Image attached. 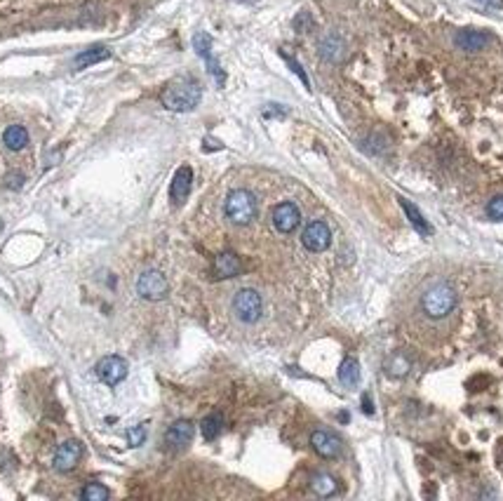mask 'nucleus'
I'll return each instance as SVG.
<instances>
[{
	"instance_id": "7",
	"label": "nucleus",
	"mask_w": 503,
	"mask_h": 501,
	"mask_svg": "<svg viewBox=\"0 0 503 501\" xmlns=\"http://www.w3.org/2000/svg\"><path fill=\"white\" fill-rule=\"evenodd\" d=\"M96 374H99V379L104 381V384L116 386L127 377V362L118 356H106V358H101L99 365H96Z\"/></svg>"
},
{
	"instance_id": "20",
	"label": "nucleus",
	"mask_w": 503,
	"mask_h": 501,
	"mask_svg": "<svg viewBox=\"0 0 503 501\" xmlns=\"http://www.w3.org/2000/svg\"><path fill=\"white\" fill-rule=\"evenodd\" d=\"M409 367H411V362H409V358L404 356L402 351H396L391 358L386 360V372L391 374V377H407V372H409Z\"/></svg>"
},
{
	"instance_id": "27",
	"label": "nucleus",
	"mask_w": 503,
	"mask_h": 501,
	"mask_svg": "<svg viewBox=\"0 0 503 501\" xmlns=\"http://www.w3.org/2000/svg\"><path fill=\"white\" fill-rule=\"evenodd\" d=\"M283 59H285V61H287V64H289V68H291V71H294V73H296V76H299V78H301V83H304V85H306V88H308V76H306V73H304V68H301V66H299V61H296V59H291V57H289L287 52H283Z\"/></svg>"
},
{
	"instance_id": "26",
	"label": "nucleus",
	"mask_w": 503,
	"mask_h": 501,
	"mask_svg": "<svg viewBox=\"0 0 503 501\" xmlns=\"http://www.w3.org/2000/svg\"><path fill=\"white\" fill-rule=\"evenodd\" d=\"M144 440H146V426H134V429L127 433V442L132 447L144 445Z\"/></svg>"
},
{
	"instance_id": "15",
	"label": "nucleus",
	"mask_w": 503,
	"mask_h": 501,
	"mask_svg": "<svg viewBox=\"0 0 503 501\" xmlns=\"http://www.w3.org/2000/svg\"><path fill=\"white\" fill-rule=\"evenodd\" d=\"M489 43V36L484 31H475V28H466V31L456 33V45L464 52H480L484 45Z\"/></svg>"
},
{
	"instance_id": "11",
	"label": "nucleus",
	"mask_w": 503,
	"mask_h": 501,
	"mask_svg": "<svg viewBox=\"0 0 503 501\" xmlns=\"http://www.w3.org/2000/svg\"><path fill=\"white\" fill-rule=\"evenodd\" d=\"M80 457H83V445L78 440H68L64 442L54 454V469L57 471H71L78 466Z\"/></svg>"
},
{
	"instance_id": "16",
	"label": "nucleus",
	"mask_w": 503,
	"mask_h": 501,
	"mask_svg": "<svg viewBox=\"0 0 503 501\" xmlns=\"http://www.w3.org/2000/svg\"><path fill=\"white\" fill-rule=\"evenodd\" d=\"M398 201H400V207H402L404 214H407L409 224L416 229V233H421V236H433V226L428 224V219L424 217V214H421V209L416 207L414 203L404 201V198H398Z\"/></svg>"
},
{
	"instance_id": "6",
	"label": "nucleus",
	"mask_w": 503,
	"mask_h": 501,
	"mask_svg": "<svg viewBox=\"0 0 503 501\" xmlns=\"http://www.w3.org/2000/svg\"><path fill=\"white\" fill-rule=\"evenodd\" d=\"M301 241H304V247L311 249V252H325L331 243V231L325 221H311L306 226Z\"/></svg>"
},
{
	"instance_id": "29",
	"label": "nucleus",
	"mask_w": 503,
	"mask_h": 501,
	"mask_svg": "<svg viewBox=\"0 0 503 501\" xmlns=\"http://www.w3.org/2000/svg\"><path fill=\"white\" fill-rule=\"evenodd\" d=\"M21 181H24V179H21V176H17V174L8 176V186H10V189H19V186H21Z\"/></svg>"
},
{
	"instance_id": "10",
	"label": "nucleus",
	"mask_w": 503,
	"mask_h": 501,
	"mask_svg": "<svg viewBox=\"0 0 503 501\" xmlns=\"http://www.w3.org/2000/svg\"><path fill=\"white\" fill-rule=\"evenodd\" d=\"M193 48H196V52L207 61V68H209V73L216 78V83L224 85V81H226L224 71H221V66L216 64L214 57H212V38H209L207 33H198V36L193 38Z\"/></svg>"
},
{
	"instance_id": "2",
	"label": "nucleus",
	"mask_w": 503,
	"mask_h": 501,
	"mask_svg": "<svg viewBox=\"0 0 503 501\" xmlns=\"http://www.w3.org/2000/svg\"><path fill=\"white\" fill-rule=\"evenodd\" d=\"M456 289L447 283H435L424 292L421 297V309L428 318L440 320V318H447L451 311L456 309Z\"/></svg>"
},
{
	"instance_id": "23",
	"label": "nucleus",
	"mask_w": 503,
	"mask_h": 501,
	"mask_svg": "<svg viewBox=\"0 0 503 501\" xmlns=\"http://www.w3.org/2000/svg\"><path fill=\"white\" fill-rule=\"evenodd\" d=\"M221 429H224V417H221V414H209V417H205L203 424H200V431H203L205 440L219 438Z\"/></svg>"
},
{
	"instance_id": "14",
	"label": "nucleus",
	"mask_w": 503,
	"mask_h": 501,
	"mask_svg": "<svg viewBox=\"0 0 503 501\" xmlns=\"http://www.w3.org/2000/svg\"><path fill=\"white\" fill-rule=\"evenodd\" d=\"M212 271L216 278H236L240 271H243V264H240L238 254L233 252H221L214 257V264H212Z\"/></svg>"
},
{
	"instance_id": "30",
	"label": "nucleus",
	"mask_w": 503,
	"mask_h": 501,
	"mask_svg": "<svg viewBox=\"0 0 503 501\" xmlns=\"http://www.w3.org/2000/svg\"><path fill=\"white\" fill-rule=\"evenodd\" d=\"M478 3L487 5V8H494V10H501L503 8V0H478Z\"/></svg>"
},
{
	"instance_id": "3",
	"label": "nucleus",
	"mask_w": 503,
	"mask_h": 501,
	"mask_svg": "<svg viewBox=\"0 0 503 501\" xmlns=\"http://www.w3.org/2000/svg\"><path fill=\"white\" fill-rule=\"evenodd\" d=\"M226 217L236 226H247L256 217V198L249 191L238 189L226 198Z\"/></svg>"
},
{
	"instance_id": "12",
	"label": "nucleus",
	"mask_w": 503,
	"mask_h": 501,
	"mask_svg": "<svg viewBox=\"0 0 503 501\" xmlns=\"http://www.w3.org/2000/svg\"><path fill=\"white\" fill-rule=\"evenodd\" d=\"M311 445L320 457H325V459H334L341 454V440L336 436L327 433V431H313Z\"/></svg>"
},
{
	"instance_id": "19",
	"label": "nucleus",
	"mask_w": 503,
	"mask_h": 501,
	"mask_svg": "<svg viewBox=\"0 0 503 501\" xmlns=\"http://www.w3.org/2000/svg\"><path fill=\"white\" fill-rule=\"evenodd\" d=\"M3 141H5V146H8L10 151L26 149V144H28L26 127H21V125H10V127L5 130V134H3Z\"/></svg>"
},
{
	"instance_id": "22",
	"label": "nucleus",
	"mask_w": 503,
	"mask_h": 501,
	"mask_svg": "<svg viewBox=\"0 0 503 501\" xmlns=\"http://www.w3.org/2000/svg\"><path fill=\"white\" fill-rule=\"evenodd\" d=\"M108 57H111V52H108L106 48H90V50H85L83 54L76 57V68H88V66L96 64V61L108 59Z\"/></svg>"
},
{
	"instance_id": "9",
	"label": "nucleus",
	"mask_w": 503,
	"mask_h": 501,
	"mask_svg": "<svg viewBox=\"0 0 503 501\" xmlns=\"http://www.w3.org/2000/svg\"><path fill=\"white\" fill-rule=\"evenodd\" d=\"M193 436H196V426L188 419H179L170 426V431L165 433V442L172 449H184L186 445H191Z\"/></svg>"
},
{
	"instance_id": "21",
	"label": "nucleus",
	"mask_w": 503,
	"mask_h": 501,
	"mask_svg": "<svg viewBox=\"0 0 503 501\" xmlns=\"http://www.w3.org/2000/svg\"><path fill=\"white\" fill-rule=\"evenodd\" d=\"M339 381L344 386H358L360 384V362L356 358H346L339 367Z\"/></svg>"
},
{
	"instance_id": "4",
	"label": "nucleus",
	"mask_w": 503,
	"mask_h": 501,
	"mask_svg": "<svg viewBox=\"0 0 503 501\" xmlns=\"http://www.w3.org/2000/svg\"><path fill=\"white\" fill-rule=\"evenodd\" d=\"M261 311H264V301H261V294L256 289H240V292L233 297V313L240 318L243 323H256L261 318Z\"/></svg>"
},
{
	"instance_id": "28",
	"label": "nucleus",
	"mask_w": 503,
	"mask_h": 501,
	"mask_svg": "<svg viewBox=\"0 0 503 501\" xmlns=\"http://www.w3.org/2000/svg\"><path fill=\"white\" fill-rule=\"evenodd\" d=\"M362 412L365 414H374V405H371L369 396H362Z\"/></svg>"
},
{
	"instance_id": "13",
	"label": "nucleus",
	"mask_w": 503,
	"mask_h": 501,
	"mask_svg": "<svg viewBox=\"0 0 503 501\" xmlns=\"http://www.w3.org/2000/svg\"><path fill=\"white\" fill-rule=\"evenodd\" d=\"M191 181H193V172L188 165H181L179 170H176L172 184H170V198H172L174 205H181L188 198V193H191Z\"/></svg>"
},
{
	"instance_id": "5",
	"label": "nucleus",
	"mask_w": 503,
	"mask_h": 501,
	"mask_svg": "<svg viewBox=\"0 0 503 501\" xmlns=\"http://www.w3.org/2000/svg\"><path fill=\"white\" fill-rule=\"evenodd\" d=\"M136 292L148 301H160L167 297L170 283L160 271H144L136 280Z\"/></svg>"
},
{
	"instance_id": "17",
	"label": "nucleus",
	"mask_w": 503,
	"mask_h": 501,
	"mask_svg": "<svg viewBox=\"0 0 503 501\" xmlns=\"http://www.w3.org/2000/svg\"><path fill=\"white\" fill-rule=\"evenodd\" d=\"M320 54H322V59L331 61V64H336V61L344 59L346 54V43L341 41L339 36H325L322 41H320Z\"/></svg>"
},
{
	"instance_id": "8",
	"label": "nucleus",
	"mask_w": 503,
	"mask_h": 501,
	"mask_svg": "<svg viewBox=\"0 0 503 501\" xmlns=\"http://www.w3.org/2000/svg\"><path fill=\"white\" fill-rule=\"evenodd\" d=\"M299 221H301V212L294 203H280L273 209V226L280 233H291L299 226Z\"/></svg>"
},
{
	"instance_id": "31",
	"label": "nucleus",
	"mask_w": 503,
	"mask_h": 501,
	"mask_svg": "<svg viewBox=\"0 0 503 501\" xmlns=\"http://www.w3.org/2000/svg\"><path fill=\"white\" fill-rule=\"evenodd\" d=\"M5 459H10V452L5 447H0V469H5Z\"/></svg>"
},
{
	"instance_id": "24",
	"label": "nucleus",
	"mask_w": 503,
	"mask_h": 501,
	"mask_svg": "<svg viewBox=\"0 0 503 501\" xmlns=\"http://www.w3.org/2000/svg\"><path fill=\"white\" fill-rule=\"evenodd\" d=\"M108 497H111V492H108L104 485H99V482H88V485L83 487L85 501H106Z\"/></svg>"
},
{
	"instance_id": "18",
	"label": "nucleus",
	"mask_w": 503,
	"mask_h": 501,
	"mask_svg": "<svg viewBox=\"0 0 503 501\" xmlns=\"http://www.w3.org/2000/svg\"><path fill=\"white\" fill-rule=\"evenodd\" d=\"M311 489L318 494V497H334V494L339 492V482H336V478L329 473H316L311 478Z\"/></svg>"
},
{
	"instance_id": "25",
	"label": "nucleus",
	"mask_w": 503,
	"mask_h": 501,
	"mask_svg": "<svg viewBox=\"0 0 503 501\" xmlns=\"http://www.w3.org/2000/svg\"><path fill=\"white\" fill-rule=\"evenodd\" d=\"M487 214L494 221H503V196L491 198L489 205H487Z\"/></svg>"
},
{
	"instance_id": "1",
	"label": "nucleus",
	"mask_w": 503,
	"mask_h": 501,
	"mask_svg": "<svg viewBox=\"0 0 503 501\" xmlns=\"http://www.w3.org/2000/svg\"><path fill=\"white\" fill-rule=\"evenodd\" d=\"M200 96H203V90L200 85L193 81V78H179V81L170 83L163 92V106L167 111L174 113H186L193 111L200 104Z\"/></svg>"
}]
</instances>
